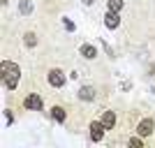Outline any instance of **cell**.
I'll use <instances>...</instances> for the list:
<instances>
[{"instance_id": "cell-1", "label": "cell", "mask_w": 155, "mask_h": 148, "mask_svg": "<svg viewBox=\"0 0 155 148\" xmlns=\"http://www.w3.org/2000/svg\"><path fill=\"white\" fill-rule=\"evenodd\" d=\"M19 74H21V70H19V65H16V63H9V60L2 63V84H5L9 90L16 88V84H19Z\"/></svg>"}, {"instance_id": "cell-4", "label": "cell", "mask_w": 155, "mask_h": 148, "mask_svg": "<svg viewBox=\"0 0 155 148\" xmlns=\"http://www.w3.org/2000/svg\"><path fill=\"white\" fill-rule=\"evenodd\" d=\"M49 84H51L53 88L65 86V74H63L60 70H51V72H49Z\"/></svg>"}, {"instance_id": "cell-14", "label": "cell", "mask_w": 155, "mask_h": 148, "mask_svg": "<svg viewBox=\"0 0 155 148\" xmlns=\"http://www.w3.org/2000/svg\"><path fill=\"white\" fill-rule=\"evenodd\" d=\"M130 146H134V148H141L143 143H141V139H139V136H132V139H130Z\"/></svg>"}, {"instance_id": "cell-6", "label": "cell", "mask_w": 155, "mask_h": 148, "mask_svg": "<svg viewBox=\"0 0 155 148\" xmlns=\"http://www.w3.org/2000/svg\"><path fill=\"white\" fill-rule=\"evenodd\" d=\"M104 125L102 123H91V141H102V136H104Z\"/></svg>"}, {"instance_id": "cell-12", "label": "cell", "mask_w": 155, "mask_h": 148, "mask_svg": "<svg viewBox=\"0 0 155 148\" xmlns=\"http://www.w3.org/2000/svg\"><path fill=\"white\" fill-rule=\"evenodd\" d=\"M19 9H21V14H30L32 12V2H30V0H21Z\"/></svg>"}, {"instance_id": "cell-5", "label": "cell", "mask_w": 155, "mask_h": 148, "mask_svg": "<svg viewBox=\"0 0 155 148\" xmlns=\"http://www.w3.org/2000/svg\"><path fill=\"white\" fill-rule=\"evenodd\" d=\"M23 104H26V109H30V111H42V107H44L39 95H28Z\"/></svg>"}, {"instance_id": "cell-15", "label": "cell", "mask_w": 155, "mask_h": 148, "mask_svg": "<svg viewBox=\"0 0 155 148\" xmlns=\"http://www.w3.org/2000/svg\"><path fill=\"white\" fill-rule=\"evenodd\" d=\"M63 23H65V28H67V30H70V32L74 30V23H72L70 19H63Z\"/></svg>"}, {"instance_id": "cell-16", "label": "cell", "mask_w": 155, "mask_h": 148, "mask_svg": "<svg viewBox=\"0 0 155 148\" xmlns=\"http://www.w3.org/2000/svg\"><path fill=\"white\" fill-rule=\"evenodd\" d=\"M5 118H7V123H14V116H12V113H9V109L5 111Z\"/></svg>"}, {"instance_id": "cell-13", "label": "cell", "mask_w": 155, "mask_h": 148, "mask_svg": "<svg viewBox=\"0 0 155 148\" xmlns=\"http://www.w3.org/2000/svg\"><path fill=\"white\" fill-rule=\"evenodd\" d=\"M26 44L28 46H35V44H37V37H35L32 32H28V35H26Z\"/></svg>"}, {"instance_id": "cell-10", "label": "cell", "mask_w": 155, "mask_h": 148, "mask_svg": "<svg viewBox=\"0 0 155 148\" xmlns=\"http://www.w3.org/2000/svg\"><path fill=\"white\" fill-rule=\"evenodd\" d=\"M79 97H81V100H86V102H88V100H93V97H95V90H93L91 86H84V88L79 90Z\"/></svg>"}, {"instance_id": "cell-7", "label": "cell", "mask_w": 155, "mask_h": 148, "mask_svg": "<svg viewBox=\"0 0 155 148\" xmlns=\"http://www.w3.org/2000/svg\"><path fill=\"white\" fill-rule=\"evenodd\" d=\"M114 123H116V113H114V111H104V113H102V125L107 130H111V127H114Z\"/></svg>"}, {"instance_id": "cell-11", "label": "cell", "mask_w": 155, "mask_h": 148, "mask_svg": "<svg viewBox=\"0 0 155 148\" xmlns=\"http://www.w3.org/2000/svg\"><path fill=\"white\" fill-rule=\"evenodd\" d=\"M107 5H109L111 12H118V14H120V9H123V0H107Z\"/></svg>"}, {"instance_id": "cell-17", "label": "cell", "mask_w": 155, "mask_h": 148, "mask_svg": "<svg viewBox=\"0 0 155 148\" xmlns=\"http://www.w3.org/2000/svg\"><path fill=\"white\" fill-rule=\"evenodd\" d=\"M84 2H86V5H93V2H95V0H84Z\"/></svg>"}, {"instance_id": "cell-3", "label": "cell", "mask_w": 155, "mask_h": 148, "mask_svg": "<svg viewBox=\"0 0 155 148\" xmlns=\"http://www.w3.org/2000/svg\"><path fill=\"white\" fill-rule=\"evenodd\" d=\"M153 127H155V123L150 120V118H143V120L139 123V127H137V134L139 136H148V134H153Z\"/></svg>"}, {"instance_id": "cell-2", "label": "cell", "mask_w": 155, "mask_h": 148, "mask_svg": "<svg viewBox=\"0 0 155 148\" xmlns=\"http://www.w3.org/2000/svg\"><path fill=\"white\" fill-rule=\"evenodd\" d=\"M104 26L109 28V30H116V28L120 26V14H118V12H111V9H109V12L104 14Z\"/></svg>"}, {"instance_id": "cell-9", "label": "cell", "mask_w": 155, "mask_h": 148, "mask_svg": "<svg viewBox=\"0 0 155 148\" xmlns=\"http://www.w3.org/2000/svg\"><path fill=\"white\" fill-rule=\"evenodd\" d=\"M51 116H53V120H56V123H65V109H63V107H53Z\"/></svg>"}, {"instance_id": "cell-8", "label": "cell", "mask_w": 155, "mask_h": 148, "mask_svg": "<svg viewBox=\"0 0 155 148\" xmlns=\"http://www.w3.org/2000/svg\"><path fill=\"white\" fill-rule=\"evenodd\" d=\"M81 56L88 58V60H93V58H97V49L93 44H84V46H81Z\"/></svg>"}]
</instances>
